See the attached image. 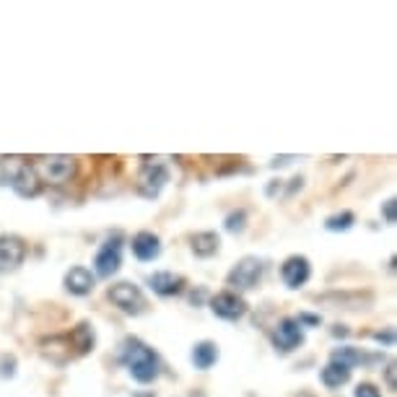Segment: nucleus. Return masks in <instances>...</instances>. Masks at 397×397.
Returning a JSON list of instances; mask_svg holds the SVG:
<instances>
[{"label": "nucleus", "instance_id": "f257e3e1", "mask_svg": "<svg viewBox=\"0 0 397 397\" xmlns=\"http://www.w3.org/2000/svg\"><path fill=\"white\" fill-rule=\"evenodd\" d=\"M119 363L125 366L138 384H153L161 374V361L156 351L136 335H127L119 343Z\"/></svg>", "mask_w": 397, "mask_h": 397}, {"label": "nucleus", "instance_id": "f03ea898", "mask_svg": "<svg viewBox=\"0 0 397 397\" xmlns=\"http://www.w3.org/2000/svg\"><path fill=\"white\" fill-rule=\"evenodd\" d=\"M32 169L39 177V182L50 187H63L76 182L78 171H81V161L76 156H65V153H52V156H37L32 161Z\"/></svg>", "mask_w": 397, "mask_h": 397}, {"label": "nucleus", "instance_id": "7ed1b4c3", "mask_svg": "<svg viewBox=\"0 0 397 397\" xmlns=\"http://www.w3.org/2000/svg\"><path fill=\"white\" fill-rule=\"evenodd\" d=\"M8 171V177L0 179V185H11L16 190L18 197H37L42 193V182L32 169V161H24L21 156H11V159L0 161V174Z\"/></svg>", "mask_w": 397, "mask_h": 397}, {"label": "nucleus", "instance_id": "20e7f679", "mask_svg": "<svg viewBox=\"0 0 397 397\" xmlns=\"http://www.w3.org/2000/svg\"><path fill=\"white\" fill-rule=\"evenodd\" d=\"M107 296H110V301L117 306L119 312L130 314V317H138V314H143L145 309H148V299H145V294L141 291V286L130 283V280L112 283Z\"/></svg>", "mask_w": 397, "mask_h": 397}, {"label": "nucleus", "instance_id": "39448f33", "mask_svg": "<svg viewBox=\"0 0 397 397\" xmlns=\"http://www.w3.org/2000/svg\"><path fill=\"white\" fill-rule=\"evenodd\" d=\"M262 273H265V262L254 254H247L231 268V273L226 275V283L234 288V294L239 291H252L257 288V283L262 280Z\"/></svg>", "mask_w": 397, "mask_h": 397}, {"label": "nucleus", "instance_id": "423d86ee", "mask_svg": "<svg viewBox=\"0 0 397 397\" xmlns=\"http://www.w3.org/2000/svg\"><path fill=\"white\" fill-rule=\"evenodd\" d=\"M169 177H171V171L164 161H148V164H143L141 174H138L136 190L143 195V197H148V200H156L161 195V190L167 187Z\"/></svg>", "mask_w": 397, "mask_h": 397}, {"label": "nucleus", "instance_id": "0eeeda50", "mask_svg": "<svg viewBox=\"0 0 397 397\" xmlns=\"http://www.w3.org/2000/svg\"><path fill=\"white\" fill-rule=\"evenodd\" d=\"M122 265V237L115 234L107 242H102V247L96 249L93 257V275L96 278H112Z\"/></svg>", "mask_w": 397, "mask_h": 397}, {"label": "nucleus", "instance_id": "6e6552de", "mask_svg": "<svg viewBox=\"0 0 397 397\" xmlns=\"http://www.w3.org/2000/svg\"><path fill=\"white\" fill-rule=\"evenodd\" d=\"M271 343L278 353H291L299 346H304V330L294 317H280L271 330Z\"/></svg>", "mask_w": 397, "mask_h": 397}, {"label": "nucleus", "instance_id": "1a4fd4ad", "mask_svg": "<svg viewBox=\"0 0 397 397\" xmlns=\"http://www.w3.org/2000/svg\"><path fill=\"white\" fill-rule=\"evenodd\" d=\"M208 306H211V312L216 314L219 320H226V322H239L247 314V309H249L245 299L239 294H234V291H221V294L211 296V299H208Z\"/></svg>", "mask_w": 397, "mask_h": 397}, {"label": "nucleus", "instance_id": "9d476101", "mask_svg": "<svg viewBox=\"0 0 397 397\" xmlns=\"http://www.w3.org/2000/svg\"><path fill=\"white\" fill-rule=\"evenodd\" d=\"M29 245L18 234H0V268L16 271L18 265H24Z\"/></svg>", "mask_w": 397, "mask_h": 397}, {"label": "nucleus", "instance_id": "9b49d317", "mask_svg": "<svg viewBox=\"0 0 397 397\" xmlns=\"http://www.w3.org/2000/svg\"><path fill=\"white\" fill-rule=\"evenodd\" d=\"M280 278L286 283V288H301L306 286V280L312 278V262L304 254H291L283 265H280Z\"/></svg>", "mask_w": 397, "mask_h": 397}, {"label": "nucleus", "instance_id": "f8f14e48", "mask_svg": "<svg viewBox=\"0 0 397 397\" xmlns=\"http://www.w3.org/2000/svg\"><path fill=\"white\" fill-rule=\"evenodd\" d=\"M148 286H151L153 294L161 296V299H171V296L185 294L187 278L179 275V273L159 271V273H153V275H148Z\"/></svg>", "mask_w": 397, "mask_h": 397}, {"label": "nucleus", "instance_id": "ddd939ff", "mask_svg": "<svg viewBox=\"0 0 397 397\" xmlns=\"http://www.w3.org/2000/svg\"><path fill=\"white\" fill-rule=\"evenodd\" d=\"M63 288L70 296H89L96 288V275H93L86 265H73L65 275H63Z\"/></svg>", "mask_w": 397, "mask_h": 397}, {"label": "nucleus", "instance_id": "4468645a", "mask_svg": "<svg viewBox=\"0 0 397 397\" xmlns=\"http://www.w3.org/2000/svg\"><path fill=\"white\" fill-rule=\"evenodd\" d=\"M65 338H68L70 353L73 356H89L96 348V332H93L89 322H78Z\"/></svg>", "mask_w": 397, "mask_h": 397}, {"label": "nucleus", "instance_id": "2eb2a0df", "mask_svg": "<svg viewBox=\"0 0 397 397\" xmlns=\"http://www.w3.org/2000/svg\"><path fill=\"white\" fill-rule=\"evenodd\" d=\"M130 249L141 262H153L161 254V239L153 231H138L136 237L130 239Z\"/></svg>", "mask_w": 397, "mask_h": 397}, {"label": "nucleus", "instance_id": "dca6fc26", "mask_svg": "<svg viewBox=\"0 0 397 397\" xmlns=\"http://www.w3.org/2000/svg\"><path fill=\"white\" fill-rule=\"evenodd\" d=\"M330 361L346 363L348 369H353V366H372V363L382 361V356H369V353H363L361 348H353V346H340L332 351Z\"/></svg>", "mask_w": 397, "mask_h": 397}, {"label": "nucleus", "instance_id": "f3484780", "mask_svg": "<svg viewBox=\"0 0 397 397\" xmlns=\"http://www.w3.org/2000/svg\"><path fill=\"white\" fill-rule=\"evenodd\" d=\"M351 374H353V369H348L346 363L327 361L325 366H322L320 382L327 389H340V387H346L348 382H351Z\"/></svg>", "mask_w": 397, "mask_h": 397}, {"label": "nucleus", "instance_id": "a211bd4d", "mask_svg": "<svg viewBox=\"0 0 397 397\" xmlns=\"http://www.w3.org/2000/svg\"><path fill=\"white\" fill-rule=\"evenodd\" d=\"M190 249H193L195 257L208 260L221 249V237L216 231H197V234L190 237Z\"/></svg>", "mask_w": 397, "mask_h": 397}, {"label": "nucleus", "instance_id": "6ab92c4d", "mask_svg": "<svg viewBox=\"0 0 397 397\" xmlns=\"http://www.w3.org/2000/svg\"><path fill=\"white\" fill-rule=\"evenodd\" d=\"M39 346H42L44 358H50V361L58 363V366H63V363L73 356L70 353V346H68V338H65V335H52V338H44Z\"/></svg>", "mask_w": 397, "mask_h": 397}, {"label": "nucleus", "instance_id": "aec40b11", "mask_svg": "<svg viewBox=\"0 0 397 397\" xmlns=\"http://www.w3.org/2000/svg\"><path fill=\"white\" fill-rule=\"evenodd\" d=\"M219 346L213 343V340H200V343H195L193 346V366L195 369H200V372H208L216 366L219 361Z\"/></svg>", "mask_w": 397, "mask_h": 397}, {"label": "nucleus", "instance_id": "412c9836", "mask_svg": "<svg viewBox=\"0 0 397 397\" xmlns=\"http://www.w3.org/2000/svg\"><path fill=\"white\" fill-rule=\"evenodd\" d=\"M356 223V213L353 211H340V213H332L327 221H325V228L332 231V234H338V231H348V228Z\"/></svg>", "mask_w": 397, "mask_h": 397}, {"label": "nucleus", "instance_id": "4be33fe9", "mask_svg": "<svg viewBox=\"0 0 397 397\" xmlns=\"http://www.w3.org/2000/svg\"><path fill=\"white\" fill-rule=\"evenodd\" d=\"M223 226H226L228 234H245L247 228V211L245 208H237V211H231L226 216V221H223Z\"/></svg>", "mask_w": 397, "mask_h": 397}, {"label": "nucleus", "instance_id": "5701e85b", "mask_svg": "<svg viewBox=\"0 0 397 397\" xmlns=\"http://www.w3.org/2000/svg\"><path fill=\"white\" fill-rule=\"evenodd\" d=\"M294 320L301 325V330H304V327H320V325H322L320 314H312V312H299Z\"/></svg>", "mask_w": 397, "mask_h": 397}, {"label": "nucleus", "instance_id": "b1692460", "mask_svg": "<svg viewBox=\"0 0 397 397\" xmlns=\"http://www.w3.org/2000/svg\"><path fill=\"white\" fill-rule=\"evenodd\" d=\"M353 397H382V392L372 382H361V384L353 389Z\"/></svg>", "mask_w": 397, "mask_h": 397}, {"label": "nucleus", "instance_id": "393cba45", "mask_svg": "<svg viewBox=\"0 0 397 397\" xmlns=\"http://www.w3.org/2000/svg\"><path fill=\"white\" fill-rule=\"evenodd\" d=\"M374 340H377V343H382V346L392 348V346H395V330H392V327L377 330V332H374Z\"/></svg>", "mask_w": 397, "mask_h": 397}, {"label": "nucleus", "instance_id": "a878e982", "mask_svg": "<svg viewBox=\"0 0 397 397\" xmlns=\"http://www.w3.org/2000/svg\"><path fill=\"white\" fill-rule=\"evenodd\" d=\"M395 211H397L395 197H389V200H384V203H382V216H384V221H387V223H395Z\"/></svg>", "mask_w": 397, "mask_h": 397}, {"label": "nucleus", "instance_id": "bb28decb", "mask_svg": "<svg viewBox=\"0 0 397 397\" xmlns=\"http://www.w3.org/2000/svg\"><path fill=\"white\" fill-rule=\"evenodd\" d=\"M205 299H211V294H208V288L205 286H197L193 291V294H190V304L193 306H200L205 301Z\"/></svg>", "mask_w": 397, "mask_h": 397}, {"label": "nucleus", "instance_id": "cd10ccee", "mask_svg": "<svg viewBox=\"0 0 397 397\" xmlns=\"http://www.w3.org/2000/svg\"><path fill=\"white\" fill-rule=\"evenodd\" d=\"M16 374V358L8 356V358H3V369H0V377H13Z\"/></svg>", "mask_w": 397, "mask_h": 397}, {"label": "nucleus", "instance_id": "c85d7f7f", "mask_svg": "<svg viewBox=\"0 0 397 397\" xmlns=\"http://www.w3.org/2000/svg\"><path fill=\"white\" fill-rule=\"evenodd\" d=\"M384 379H387V387L395 392L397 389V382H395V361L387 363V369H384Z\"/></svg>", "mask_w": 397, "mask_h": 397}, {"label": "nucleus", "instance_id": "c756f323", "mask_svg": "<svg viewBox=\"0 0 397 397\" xmlns=\"http://www.w3.org/2000/svg\"><path fill=\"white\" fill-rule=\"evenodd\" d=\"M330 332H332V338H348V335H351V330H348L346 325H332Z\"/></svg>", "mask_w": 397, "mask_h": 397}, {"label": "nucleus", "instance_id": "7c9ffc66", "mask_svg": "<svg viewBox=\"0 0 397 397\" xmlns=\"http://www.w3.org/2000/svg\"><path fill=\"white\" fill-rule=\"evenodd\" d=\"M301 187H304V177H294L291 179V187H288V197H291V195L296 193V190H301Z\"/></svg>", "mask_w": 397, "mask_h": 397}, {"label": "nucleus", "instance_id": "2f4dec72", "mask_svg": "<svg viewBox=\"0 0 397 397\" xmlns=\"http://www.w3.org/2000/svg\"><path fill=\"white\" fill-rule=\"evenodd\" d=\"M291 161H294V156H275V159H273V167H286Z\"/></svg>", "mask_w": 397, "mask_h": 397}, {"label": "nucleus", "instance_id": "473e14b6", "mask_svg": "<svg viewBox=\"0 0 397 397\" xmlns=\"http://www.w3.org/2000/svg\"><path fill=\"white\" fill-rule=\"evenodd\" d=\"M280 187H283V182H280V179H273V185L268 187V197H273L275 193H280Z\"/></svg>", "mask_w": 397, "mask_h": 397}, {"label": "nucleus", "instance_id": "72a5a7b5", "mask_svg": "<svg viewBox=\"0 0 397 397\" xmlns=\"http://www.w3.org/2000/svg\"><path fill=\"white\" fill-rule=\"evenodd\" d=\"M306 397H309V395H306Z\"/></svg>", "mask_w": 397, "mask_h": 397}]
</instances>
